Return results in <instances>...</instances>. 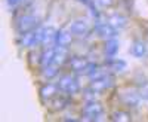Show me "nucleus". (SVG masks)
<instances>
[{
	"instance_id": "f257e3e1",
	"label": "nucleus",
	"mask_w": 148,
	"mask_h": 122,
	"mask_svg": "<svg viewBox=\"0 0 148 122\" xmlns=\"http://www.w3.org/2000/svg\"><path fill=\"white\" fill-rule=\"evenodd\" d=\"M104 115V106L98 100H90L83 107V119L84 121H99Z\"/></svg>"
},
{
	"instance_id": "f03ea898",
	"label": "nucleus",
	"mask_w": 148,
	"mask_h": 122,
	"mask_svg": "<svg viewBox=\"0 0 148 122\" xmlns=\"http://www.w3.org/2000/svg\"><path fill=\"white\" fill-rule=\"evenodd\" d=\"M39 22L40 19L37 18L36 15L33 14H27V15H21L18 22H16V30L18 33L24 34L27 31H31V30H36L37 27H39Z\"/></svg>"
},
{
	"instance_id": "7ed1b4c3",
	"label": "nucleus",
	"mask_w": 148,
	"mask_h": 122,
	"mask_svg": "<svg viewBox=\"0 0 148 122\" xmlns=\"http://www.w3.org/2000/svg\"><path fill=\"white\" fill-rule=\"evenodd\" d=\"M58 87L61 91H64L70 95H74L80 91V82L76 76H71V75H67V76H62L58 82Z\"/></svg>"
},
{
	"instance_id": "20e7f679",
	"label": "nucleus",
	"mask_w": 148,
	"mask_h": 122,
	"mask_svg": "<svg viewBox=\"0 0 148 122\" xmlns=\"http://www.w3.org/2000/svg\"><path fill=\"white\" fill-rule=\"evenodd\" d=\"M90 64H92L90 61L83 55H73L68 58V67L74 73H84L86 75V71L89 70Z\"/></svg>"
},
{
	"instance_id": "39448f33",
	"label": "nucleus",
	"mask_w": 148,
	"mask_h": 122,
	"mask_svg": "<svg viewBox=\"0 0 148 122\" xmlns=\"http://www.w3.org/2000/svg\"><path fill=\"white\" fill-rule=\"evenodd\" d=\"M68 30L71 31L73 36H76V37H88L92 31V27L88 21L84 19H76L73 21L70 26H68Z\"/></svg>"
},
{
	"instance_id": "423d86ee",
	"label": "nucleus",
	"mask_w": 148,
	"mask_h": 122,
	"mask_svg": "<svg viewBox=\"0 0 148 122\" xmlns=\"http://www.w3.org/2000/svg\"><path fill=\"white\" fill-rule=\"evenodd\" d=\"M95 31H96V34L99 36V37H102V39H105V40H108V39H116V36H117V28H114L111 24L108 22V21H96L95 22Z\"/></svg>"
},
{
	"instance_id": "0eeeda50",
	"label": "nucleus",
	"mask_w": 148,
	"mask_h": 122,
	"mask_svg": "<svg viewBox=\"0 0 148 122\" xmlns=\"http://www.w3.org/2000/svg\"><path fill=\"white\" fill-rule=\"evenodd\" d=\"M42 30L43 28H36V30H31V31H27L21 34V46L24 48H31V46H36L42 42Z\"/></svg>"
},
{
	"instance_id": "6e6552de",
	"label": "nucleus",
	"mask_w": 148,
	"mask_h": 122,
	"mask_svg": "<svg viewBox=\"0 0 148 122\" xmlns=\"http://www.w3.org/2000/svg\"><path fill=\"white\" fill-rule=\"evenodd\" d=\"M70 94L64 92V91H59V94H56L53 98L47 103V106L52 109V110H62L70 104Z\"/></svg>"
},
{
	"instance_id": "1a4fd4ad",
	"label": "nucleus",
	"mask_w": 148,
	"mask_h": 122,
	"mask_svg": "<svg viewBox=\"0 0 148 122\" xmlns=\"http://www.w3.org/2000/svg\"><path fill=\"white\" fill-rule=\"evenodd\" d=\"M111 85H113V78H111L110 75H105L102 78H98V79H93L89 85V89L95 91V92H102L108 88H111Z\"/></svg>"
},
{
	"instance_id": "9d476101",
	"label": "nucleus",
	"mask_w": 148,
	"mask_h": 122,
	"mask_svg": "<svg viewBox=\"0 0 148 122\" xmlns=\"http://www.w3.org/2000/svg\"><path fill=\"white\" fill-rule=\"evenodd\" d=\"M56 30L53 27H45L42 30V42L40 45H43L45 48H53L56 46Z\"/></svg>"
},
{
	"instance_id": "9b49d317",
	"label": "nucleus",
	"mask_w": 148,
	"mask_h": 122,
	"mask_svg": "<svg viewBox=\"0 0 148 122\" xmlns=\"http://www.w3.org/2000/svg\"><path fill=\"white\" fill-rule=\"evenodd\" d=\"M59 91H61V89H59V87H58V83H56V85H55V83H45L43 87L40 88V98L47 104L56 94H59Z\"/></svg>"
},
{
	"instance_id": "f8f14e48",
	"label": "nucleus",
	"mask_w": 148,
	"mask_h": 122,
	"mask_svg": "<svg viewBox=\"0 0 148 122\" xmlns=\"http://www.w3.org/2000/svg\"><path fill=\"white\" fill-rule=\"evenodd\" d=\"M121 100H123V103H125L127 107L136 109V107H139V104H141L142 97L139 95L138 91H126V92H123Z\"/></svg>"
},
{
	"instance_id": "ddd939ff",
	"label": "nucleus",
	"mask_w": 148,
	"mask_h": 122,
	"mask_svg": "<svg viewBox=\"0 0 148 122\" xmlns=\"http://www.w3.org/2000/svg\"><path fill=\"white\" fill-rule=\"evenodd\" d=\"M130 54L136 58H144L148 55V45L144 40H133L130 45Z\"/></svg>"
},
{
	"instance_id": "4468645a",
	"label": "nucleus",
	"mask_w": 148,
	"mask_h": 122,
	"mask_svg": "<svg viewBox=\"0 0 148 122\" xmlns=\"http://www.w3.org/2000/svg\"><path fill=\"white\" fill-rule=\"evenodd\" d=\"M73 34L70 30H58L56 33V46H64L68 48V45L71 43Z\"/></svg>"
},
{
	"instance_id": "2eb2a0df",
	"label": "nucleus",
	"mask_w": 148,
	"mask_h": 122,
	"mask_svg": "<svg viewBox=\"0 0 148 122\" xmlns=\"http://www.w3.org/2000/svg\"><path fill=\"white\" fill-rule=\"evenodd\" d=\"M108 22L117 30H123L127 26V18L123 17L121 14H113L108 17Z\"/></svg>"
},
{
	"instance_id": "dca6fc26",
	"label": "nucleus",
	"mask_w": 148,
	"mask_h": 122,
	"mask_svg": "<svg viewBox=\"0 0 148 122\" xmlns=\"http://www.w3.org/2000/svg\"><path fill=\"white\" fill-rule=\"evenodd\" d=\"M104 51H105V55L108 57H114L119 51V42L116 39H108L105 42V48H104Z\"/></svg>"
},
{
	"instance_id": "f3484780",
	"label": "nucleus",
	"mask_w": 148,
	"mask_h": 122,
	"mask_svg": "<svg viewBox=\"0 0 148 122\" xmlns=\"http://www.w3.org/2000/svg\"><path fill=\"white\" fill-rule=\"evenodd\" d=\"M58 71H59V66H56V64H49V66H45V67H43L42 75H43L45 79L49 80V79L55 78V76L58 75Z\"/></svg>"
},
{
	"instance_id": "a211bd4d",
	"label": "nucleus",
	"mask_w": 148,
	"mask_h": 122,
	"mask_svg": "<svg viewBox=\"0 0 148 122\" xmlns=\"http://www.w3.org/2000/svg\"><path fill=\"white\" fill-rule=\"evenodd\" d=\"M108 67H110V70H113V71H116V73H121V71L126 70V61L119 60V58L111 60L110 64H108Z\"/></svg>"
},
{
	"instance_id": "6ab92c4d",
	"label": "nucleus",
	"mask_w": 148,
	"mask_h": 122,
	"mask_svg": "<svg viewBox=\"0 0 148 122\" xmlns=\"http://www.w3.org/2000/svg\"><path fill=\"white\" fill-rule=\"evenodd\" d=\"M110 119L114 121V122H130L132 116L127 112H125V110H117V112H114L113 115H111Z\"/></svg>"
},
{
	"instance_id": "aec40b11",
	"label": "nucleus",
	"mask_w": 148,
	"mask_h": 122,
	"mask_svg": "<svg viewBox=\"0 0 148 122\" xmlns=\"http://www.w3.org/2000/svg\"><path fill=\"white\" fill-rule=\"evenodd\" d=\"M136 87H138V92L142 97V100H147L148 101V80H145V79L138 80L136 82Z\"/></svg>"
},
{
	"instance_id": "412c9836",
	"label": "nucleus",
	"mask_w": 148,
	"mask_h": 122,
	"mask_svg": "<svg viewBox=\"0 0 148 122\" xmlns=\"http://www.w3.org/2000/svg\"><path fill=\"white\" fill-rule=\"evenodd\" d=\"M96 3L101 8H113L116 5V0H96Z\"/></svg>"
},
{
	"instance_id": "4be33fe9",
	"label": "nucleus",
	"mask_w": 148,
	"mask_h": 122,
	"mask_svg": "<svg viewBox=\"0 0 148 122\" xmlns=\"http://www.w3.org/2000/svg\"><path fill=\"white\" fill-rule=\"evenodd\" d=\"M24 0H6V3L10 6V8H16L18 5H21Z\"/></svg>"
}]
</instances>
